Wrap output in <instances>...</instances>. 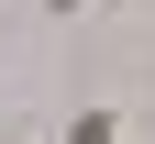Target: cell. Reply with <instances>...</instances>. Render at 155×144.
<instances>
[{
	"label": "cell",
	"instance_id": "1",
	"mask_svg": "<svg viewBox=\"0 0 155 144\" xmlns=\"http://www.w3.org/2000/svg\"><path fill=\"white\" fill-rule=\"evenodd\" d=\"M55 144H133V133H122V111H111V100H78V111L55 122Z\"/></svg>",
	"mask_w": 155,
	"mask_h": 144
}]
</instances>
